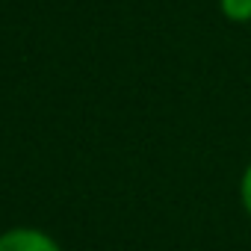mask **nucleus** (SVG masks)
Here are the masks:
<instances>
[{
  "label": "nucleus",
  "instance_id": "obj_1",
  "mask_svg": "<svg viewBox=\"0 0 251 251\" xmlns=\"http://www.w3.org/2000/svg\"><path fill=\"white\" fill-rule=\"evenodd\" d=\"M0 251H62L53 236L36 227H12L0 233Z\"/></svg>",
  "mask_w": 251,
  "mask_h": 251
},
{
  "label": "nucleus",
  "instance_id": "obj_2",
  "mask_svg": "<svg viewBox=\"0 0 251 251\" xmlns=\"http://www.w3.org/2000/svg\"><path fill=\"white\" fill-rule=\"evenodd\" d=\"M219 9L233 24H248L251 21V0H219Z\"/></svg>",
  "mask_w": 251,
  "mask_h": 251
},
{
  "label": "nucleus",
  "instance_id": "obj_3",
  "mask_svg": "<svg viewBox=\"0 0 251 251\" xmlns=\"http://www.w3.org/2000/svg\"><path fill=\"white\" fill-rule=\"evenodd\" d=\"M239 201H242L245 216L251 219V163L245 166V172H242V177H239Z\"/></svg>",
  "mask_w": 251,
  "mask_h": 251
}]
</instances>
